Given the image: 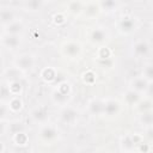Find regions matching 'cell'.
Segmentation results:
<instances>
[{
	"instance_id": "obj_15",
	"label": "cell",
	"mask_w": 153,
	"mask_h": 153,
	"mask_svg": "<svg viewBox=\"0 0 153 153\" xmlns=\"http://www.w3.org/2000/svg\"><path fill=\"white\" fill-rule=\"evenodd\" d=\"M103 109H104V102H102V100H93L90 104V110L94 115L103 114Z\"/></svg>"
},
{
	"instance_id": "obj_17",
	"label": "cell",
	"mask_w": 153,
	"mask_h": 153,
	"mask_svg": "<svg viewBox=\"0 0 153 153\" xmlns=\"http://www.w3.org/2000/svg\"><path fill=\"white\" fill-rule=\"evenodd\" d=\"M126 100H127V103H129V104H135V103L139 100V93L135 92V91H133V90L128 91V92L126 93Z\"/></svg>"
},
{
	"instance_id": "obj_5",
	"label": "cell",
	"mask_w": 153,
	"mask_h": 153,
	"mask_svg": "<svg viewBox=\"0 0 153 153\" xmlns=\"http://www.w3.org/2000/svg\"><path fill=\"white\" fill-rule=\"evenodd\" d=\"M80 51H81L80 44H78L75 42H68L63 47V54L67 55L68 57H75L80 54Z\"/></svg>"
},
{
	"instance_id": "obj_27",
	"label": "cell",
	"mask_w": 153,
	"mask_h": 153,
	"mask_svg": "<svg viewBox=\"0 0 153 153\" xmlns=\"http://www.w3.org/2000/svg\"><path fill=\"white\" fill-rule=\"evenodd\" d=\"M99 57H100V59H108V57H109V50H108L106 48H105V49L103 48V49H102V54H99Z\"/></svg>"
},
{
	"instance_id": "obj_7",
	"label": "cell",
	"mask_w": 153,
	"mask_h": 153,
	"mask_svg": "<svg viewBox=\"0 0 153 153\" xmlns=\"http://www.w3.org/2000/svg\"><path fill=\"white\" fill-rule=\"evenodd\" d=\"M118 110H120V104H118V102L110 99V100H108V102L104 103L103 114H106V115H109V116H114V115H116V114L118 112Z\"/></svg>"
},
{
	"instance_id": "obj_18",
	"label": "cell",
	"mask_w": 153,
	"mask_h": 153,
	"mask_svg": "<svg viewBox=\"0 0 153 153\" xmlns=\"http://www.w3.org/2000/svg\"><path fill=\"white\" fill-rule=\"evenodd\" d=\"M141 122H142L145 126L151 127V124H152V122H153V115H152L151 110L142 112V115H141Z\"/></svg>"
},
{
	"instance_id": "obj_2",
	"label": "cell",
	"mask_w": 153,
	"mask_h": 153,
	"mask_svg": "<svg viewBox=\"0 0 153 153\" xmlns=\"http://www.w3.org/2000/svg\"><path fill=\"white\" fill-rule=\"evenodd\" d=\"M33 57L30 54H23L20 56H18V59L16 60V67L17 69H22V71H27L30 68H32L33 66Z\"/></svg>"
},
{
	"instance_id": "obj_9",
	"label": "cell",
	"mask_w": 153,
	"mask_h": 153,
	"mask_svg": "<svg viewBox=\"0 0 153 153\" xmlns=\"http://www.w3.org/2000/svg\"><path fill=\"white\" fill-rule=\"evenodd\" d=\"M20 39L18 37V35H6L4 37V44L11 49H14L19 45Z\"/></svg>"
},
{
	"instance_id": "obj_23",
	"label": "cell",
	"mask_w": 153,
	"mask_h": 153,
	"mask_svg": "<svg viewBox=\"0 0 153 153\" xmlns=\"http://www.w3.org/2000/svg\"><path fill=\"white\" fill-rule=\"evenodd\" d=\"M68 8L72 11V12H80L82 10V2H76V1H72L68 4Z\"/></svg>"
},
{
	"instance_id": "obj_4",
	"label": "cell",
	"mask_w": 153,
	"mask_h": 153,
	"mask_svg": "<svg viewBox=\"0 0 153 153\" xmlns=\"http://www.w3.org/2000/svg\"><path fill=\"white\" fill-rule=\"evenodd\" d=\"M151 86V82H148L145 78L142 76H139V78H135L133 81H131V90L140 93V92H145L148 87Z\"/></svg>"
},
{
	"instance_id": "obj_25",
	"label": "cell",
	"mask_w": 153,
	"mask_h": 153,
	"mask_svg": "<svg viewBox=\"0 0 153 153\" xmlns=\"http://www.w3.org/2000/svg\"><path fill=\"white\" fill-rule=\"evenodd\" d=\"M7 111H8V108L4 103L0 102V120H2L7 115Z\"/></svg>"
},
{
	"instance_id": "obj_12",
	"label": "cell",
	"mask_w": 153,
	"mask_h": 153,
	"mask_svg": "<svg viewBox=\"0 0 153 153\" xmlns=\"http://www.w3.org/2000/svg\"><path fill=\"white\" fill-rule=\"evenodd\" d=\"M120 27H121V30L124 31V32H130V31L135 27V22H134L131 18L126 17V18H123V19L121 20Z\"/></svg>"
},
{
	"instance_id": "obj_20",
	"label": "cell",
	"mask_w": 153,
	"mask_h": 153,
	"mask_svg": "<svg viewBox=\"0 0 153 153\" xmlns=\"http://www.w3.org/2000/svg\"><path fill=\"white\" fill-rule=\"evenodd\" d=\"M137 141H136V136L134 137V136H127L124 140H123V146L127 148V149H131V148H134V146H135V143H136Z\"/></svg>"
},
{
	"instance_id": "obj_16",
	"label": "cell",
	"mask_w": 153,
	"mask_h": 153,
	"mask_svg": "<svg viewBox=\"0 0 153 153\" xmlns=\"http://www.w3.org/2000/svg\"><path fill=\"white\" fill-rule=\"evenodd\" d=\"M82 10H85V13H86L87 16L93 17V16H96V14L98 13V11H99V6H98L97 4H94V2H90V4H87L86 7L82 8Z\"/></svg>"
},
{
	"instance_id": "obj_11",
	"label": "cell",
	"mask_w": 153,
	"mask_h": 153,
	"mask_svg": "<svg viewBox=\"0 0 153 153\" xmlns=\"http://www.w3.org/2000/svg\"><path fill=\"white\" fill-rule=\"evenodd\" d=\"M134 51L139 56H146L148 54V51H149V45H148L147 42H143V41L137 42L135 44V47H134Z\"/></svg>"
},
{
	"instance_id": "obj_32",
	"label": "cell",
	"mask_w": 153,
	"mask_h": 153,
	"mask_svg": "<svg viewBox=\"0 0 153 153\" xmlns=\"http://www.w3.org/2000/svg\"><path fill=\"white\" fill-rule=\"evenodd\" d=\"M23 153H27V152H23Z\"/></svg>"
},
{
	"instance_id": "obj_3",
	"label": "cell",
	"mask_w": 153,
	"mask_h": 153,
	"mask_svg": "<svg viewBox=\"0 0 153 153\" xmlns=\"http://www.w3.org/2000/svg\"><path fill=\"white\" fill-rule=\"evenodd\" d=\"M60 116H61L62 122H65V123H67V124H73V123L76 121V118H78V112H76V110H74L73 108L67 106V108H63V109H62Z\"/></svg>"
},
{
	"instance_id": "obj_10",
	"label": "cell",
	"mask_w": 153,
	"mask_h": 153,
	"mask_svg": "<svg viewBox=\"0 0 153 153\" xmlns=\"http://www.w3.org/2000/svg\"><path fill=\"white\" fill-rule=\"evenodd\" d=\"M23 30V24L19 22H12L11 24L6 25V33L7 35H19Z\"/></svg>"
},
{
	"instance_id": "obj_14",
	"label": "cell",
	"mask_w": 153,
	"mask_h": 153,
	"mask_svg": "<svg viewBox=\"0 0 153 153\" xmlns=\"http://www.w3.org/2000/svg\"><path fill=\"white\" fill-rule=\"evenodd\" d=\"M105 38H106V33L103 29H94L91 33V39L96 43H100L105 41Z\"/></svg>"
},
{
	"instance_id": "obj_30",
	"label": "cell",
	"mask_w": 153,
	"mask_h": 153,
	"mask_svg": "<svg viewBox=\"0 0 153 153\" xmlns=\"http://www.w3.org/2000/svg\"><path fill=\"white\" fill-rule=\"evenodd\" d=\"M141 151H143V153H147L148 152V146L146 145V143H141Z\"/></svg>"
},
{
	"instance_id": "obj_22",
	"label": "cell",
	"mask_w": 153,
	"mask_h": 153,
	"mask_svg": "<svg viewBox=\"0 0 153 153\" xmlns=\"http://www.w3.org/2000/svg\"><path fill=\"white\" fill-rule=\"evenodd\" d=\"M8 105H10L8 109H11V110H13V111H18V110H20V108H22V102H20L18 98H13V99H11V102H10Z\"/></svg>"
},
{
	"instance_id": "obj_29",
	"label": "cell",
	"mask_w": 153,
	"mask_h": 153,
	"mask_svg": "<svg viewBox=\"0 0 153 153\" xmlns=\"http://www.w3.org/2000/svg\"><path fill=\"white\" fill-rule=\"evenodd\" d=\"M5 131H6V126H5V123L2 121H0V136L4 135Z\"/></svg>"
},
{
	"instance_id": "obj_31",
	"label": "cell",
	"mask_w": 153,
	"mask_h": 153,
	"mask_svg": "<svg viewBox=\"0 0 153 153\" xmlns=\"http://www.w3.org/2000/svg\"><path fill=\"white\" fill-rule=\"evenodd\" d=\"M98 153H108V152H104V151H103V152H98Z\"/></svg>"
},
{
	"instance_id": "obj_24",
	"label": "cell",
	"mask_w": 153,
	"mask_h": 153,
	"mask_svg": "<svg viewBox=\"0 0 153 153\" xmlns=\"http://www.w3.org/2000/svg\"><path fill=\"white\" fill-rule=\"evenodd\" d=\"M20 88H22V86H20L19 81H11L10 87H8V90H11L12 93H18L20 91Z\"/></svg>"
},
{
	"instance_id": "obj_21",
	"label": "cell",
	"mask_w": 153,
	"mask_h": 153,
	"mask_svg": "<svg viewBox=\"0 0 153 153\" xmlns=\"http://www.w3.org/2000/svg\"><path fill=\"white\" fill-rule=\"evenodd\" d=\"M14 141H16V143H18V145H25L26 143V141H27V136H26V134L25 133H16V135H14Z\"/></svg>"
},
{
	"instance_id": "obj_6",
	"label": "cell",
	"mask_w": 153,
	"mask_h": 153,
	"mask_svg": "<svg viewBox=\"0 0 153 153\" xmlns=\"http://www.w3.org/2000/svg\"><path fill=\"white\" fill-rule=\"evenodd\" d=\"M39 135H41V137H42L43 140H45V141H51V140H54V139L57 136V130H56L55 127H53V126H44V127L41 129Z\"/></svg>"
},
{
	"instance_id": "obj_1",
	"label": "cell",
	"mask_w": 153,
	"mask_h": 153,
	"mask_svg": "<svg viewBox=\"0 0 153 153\" xmlns=\"http://www.w3.org/2000/svg\"><path fill=\"white\" fill-rule=\"evenodd\" d=\"M68 93H69L68 84H61V85H59L57 90H55L53 92V99L55 103L62 104L68 99Z\"/></svg>"
},
{
	"instance_id": "obj_13",
	"label": "cell",
	"mask_w": 153,
	"mask_h": 153,
	"mask_svg": "<svg viewBox=\"0 0 153 153\" xmlns=\"http://www.w3.org/2000/svg\"><path fill=\"white\" fill-rule=\"evenodd\" d=\"M32 117L38 122H44L48 117V110L45 108H37L32 111Z\"/></svg>"
},
{
	"instance_id": "obj_26",
	"label": "cell",
	"mask_w": 153,
	"mask_h": 153,
	"mask_svg": "<svg viewBox=\"0 0 153 153\" xmlns=\"http://www.w3.org/2000/svg\"><path fill=\"white\" fill-rule=\"evenodd\" d=\"M27 7H30L31 10H37L39 6H41V2L39 1H29L25 4Z\"/></svg>"
},
{
	"instance_id": "obj_8",
	"label": "cell",
	"mask_w": 153,
	"mask_h": 153,
	"mask_svg": "<svg viewBox=\"0 0 153 153\" xmlns=\"http://www.w3.org/2000/svg\"><path fill=\"white\" fill-rule=\"evenodd\" d=\"M0 22L5 25L11 24L12 22H14V13L12 10L10 8H1L0 10Z\"/></svg>"
},
{
	"instance_id": "obj_19",
	"label": "cell",
	"mask_w": 153,
	"mask_h": 153,
	"mask_svg": "<svg viewBox=\"0 0 153 153\" xmlns=\"http://www.w3.org/2000/svg\"><path fill=\"white\" fill-rule=\"evenodd\" d=\"M142 78H145L148 82H152V78H153V66L151 63H148L145 68H143V75Z\"/></svg>"
},
{
	"instance_id": "obj_28",
	"label": "cell",
	"mask_w": 153,
	"mask_h": 153,
	"mask_svg": "<svg viewBox=\"0 0 153 153\" xmlns=\"http://www.w3.org/2000/svg\"><path fill=\"white\" fill-rule=\"evenodd\" d=\"M100 5L104 7H114V6H116V2L115 1H105V2H102Z\"/></svg>"
}]
</instances>
